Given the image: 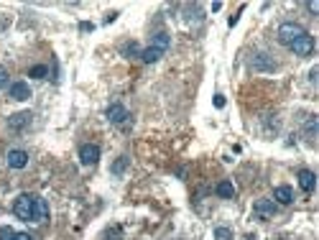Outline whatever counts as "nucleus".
Masks as SVG:
<instances>
[{
	"instance_id": "nucleus-23",
	"label": "nucleus",
	"mask_w": 319,
	"mask_h": 240,
	"mask_svg": "<svg viewBox=\"0 0 319 240\" xmlns=\"http://www.w3.org/2000/svg\"><path fill=\"white\" fill-rule=\"evenodd\" d=\"M13 240H33L28 233H13Z\"/></svg>"
},
{
	"instance_id": "nucleus-19",
	"label": "nucleus",
	"mask_w": 319,
	"mask_h": 240,
	"mask_svg": "<svg viewBox=\"0 0 319 240\" xmlns=\"http://www.w3.org/2000/svg\"><path fill=\"white\" fill-rule=\"evenodd\" d=\"M215 238H217V240H232V230H227V228H217V230H215Z\"/></svg>"
},
{
	"instance_id": "nucleus-18",
	"label": "nucleus",
	"mask_w": 319,
	"mask_h": 240,
	"mask_svg": "<svg viewBox=\"0 0 319 240\" xmlns=\"http://www.w3.org/2000/svg\"><path fill=\"white\" fill-rule=\"evenodd\" d=\"M123 54L125 56H141V49H138V43H125V46H123Z\"/></svg>"
},
{
	"instance_id": "nucleus-1",
	"label": "nucleus",
	"mask_w": 319,
	"mask_h": 240,
	"mask_svg": "<svg viewBox=\"0 0 319 240\" xmlns=\"http://www.w3.org/2000/svg\"><path fill=\"white\" fill-rule=\"evenodd\" d=\"M13 212L23 223H46L49 220V205L38 194H18L13 202Z\"/></svg>"
},
{
	"instance_id": "nucleus-14",
	"label": "nucleus",
	"mask_w": 319,
	"mask_h": 240,
	"mask_svg": "<svg viewBox=\"0 0 319 240\" xmlns=\"http://www.w3.org/2000/svg\"><path fill=\"white\" fill-rule=\"evenodd\" d=\"M215 192H217V197H222V200H232V197H235V187H232L230 179H222Z\"/></svg>"
},
{
	"instance_id": "nucleus-26",
	"label": "nucleus",
	"mask_w": 319,
	"mask_h": 240,
	"mask_svg": "<svg viewBox=\"0 0 319 240\" xmlns=\"http://www.w3.org/2000/svg\"><path fill=\"white\" fill-rule=\"evenodd\" d=\"M309 79H312V84H314V82H317V67H314V69H312V72H309Z\"/></svg>"
},
{
	"instance_id": "nucleus-15",
	"label": "nucleus",
	"mask_w": 319,
	"mask_h": 240,
	"mask_svg": "<svg viewBox=\"0 0 319 240\" xmlns=\"http://www.w3.org/2000/svg\"><path fill=\"white\" fill-rule=\"evenodd\" d=\"M168 43H171V36H168V33H163V31H159V33L154 36V43H151V46H156V49H161V51L166 54Z\"/></svg>"
},
{
	"instance_id": "nucleus-9",
	"label": "nucleus",
	"mask_w": 319,
	"mask_h": 240,
	"mask_svg": "<svg viewBox=\"0 0 319 240\" xmlns=\"http://www.w3.org/2000/svg\"><path fill=\"white\" fill-rule=\"evenodd\" d=\"M250 67L253 69H258V72H273L276 69V64L268 59V54H255L253 61H250Z\"/></svg>"
},
{
	"instance_id": "nucleus-21",
	"label": "nucleus",
	"mask_w": 319,
	"mask_h": 240,
	"mask_svg": "<svg viewBox=\"0 0 319 240\" xmlns=\"http://www.w3.org/2000/svg\"><path fill=\"white\" fill-rule=\"evenodd\" d=\"M120 235H123V230H120L118 225H115V228H110L108 233H105V238H108V240H118Z\"/></svg>"
},
{
	"instance_id": "nucleus-5",
	"label": "nucleus",
	"mask_w": 319,
	"mask_h": 240,
	"mask_svg": "<svg viewBox=\"0 0 319 240\" xmlns=\"http://www.w3.org/2000/svg\"><path fill=\"white\" fill-rule=\"evenodd\" d=\"M8 166L10 169H26L28 166V154H26V151H20V148L8 151Z\"/></svg>"
},
{
	"instance_id": "nucleus-13",
	"label": "nucleus",
	"mask_w": 319,
	"mask_h": 240,
	"mask_svg": "<svg viewBox=\"0 0 319 240\" xmlns=\"http://www.w3.org/2000/svg\"><path fill=\"white\" fill-rule=\"evenodd\" d=\"M161 56H163V51L156 49V46H148V49L141 51V61H143V64H156Z\"/></svg>"
},
{
	"instance_id": "nucleus-7",
	"label": "nucleus",
	"mask_w": 319,
	"mask_h": 240,
	"mask_svg": "<svg viewBox=\"0 0 319 240\" xmlns=\"http://www.w3.org/2000/svg\"><path fill=\"white\" fill-rule=\"evenodd\" d=\"M8 92H10V97H13V100L23 102V100H28V97H31V87H28L26 82H13V84L8 87Z\"/></svg>"
},
{
	"instance_id": "nucleus-22",
	"label": "nucleus",
	"mask_w": 319,
	"mask_h": 240,
	"mask_svg": "<svg viewBox=\"0 0 319 240\" xmlns=\"http://www.w3.org/2000/svg\"><path fill=\"white\" fill-rule=\"evenodd\" d=\"M0 240H13V230L10 228H0Z\"/></svg>"
},
{
	"instance_id": "nucleus-12",
	"label": "nucleus",
	"mask_w": 319,
	"mask_h": 240,
	"mask_svg": "<svg viewBox=\"0 0 319 240\" xmlns=\"http://www.w3.org/2000/svg\"><path fill=\"white\" fill-rule=\"evenodd\" d=\"M253 210H255V215H258V217H273L276 215V202L273 200H258Z\"/></svg>"
},
{
	"instance_id": "nucleus-3",
	"label": "nucleus",
	"mask_w": 319,
	"mask_h": 240,
	"mask_svg": "<svg viewBox=\"0 0 319 240\" xmlns=\"http://www.w3.org/2000/svg\"><path fill=\"white\" fill-rule=\"evenodd\" d=\"M304 33V28L299 26V23H281L279 26V41L284 43V46H289L291 41H296Z\"/></svg>"
},
{
	"instance_id": "nucleus-17",
	"label": "nucleus",
	"mask_w": 319,
	"mask_h": 240,
	"mask_svg": "<svg viewBox=\"0 0 319 240\" xmlns=\"http://www.w3.org/2000/svg\"><path fill=\"white\" fill-rule=\"evenodd\" d=\"M46 74H49V67H44V64H36V67L28 69V77H33V79H44Z\"/></svg>"
},
{
	"instance_id": "nucleus-11",
	"label": "nucleus",
	"mask_w": 319,
	"mask_h": 240,
	"mask_svg": "<svg viewBox=\"0 0 319 240\" xmlns=\"http://www.w3.org/2000/svg\"><path fill=\"white\" fill-rule=\"evenodd\" d=\"M31 113H15V115H10L8 118V128H13V130H23L26 125H31Z\"/></svg>"
},
{
	"instance_id": "nucleus-16",
	"label": "nucleus",
	"mask_w": 319,
	"mask_h": 240,
	"mask_svg": "<svg viewBox=\"0 0 319 240\" xmlns=\"http://www.w3.org/2000/svg\"><path fill=\"white\" fill-rule=\"evenodd\" d=\"M128 164H131V159H128V156H120V159H118V161H115V164L110 166V171L115 174V177H120V174H123V171L128 169Z\"/></svg>"
},
{
	"instance_id": "nucleus-25",
	"label": "nucleus",
	"mask_w": 319,
	"mask_h": 240,
	"mask_svg": "<svg viewBox=\"0 0 319 240\" xmlns=\"http://www.w3.org/2000/svg\"><path fill=\"white\" fill-rule=\"evenodd\" d=\"M307 8H309V13H319V3H314V0H312Z\"/></svg>"
},
{
	"instance_id": "nucleus-2",
	"label": "nucleus",
	"mask_w": 319,
	"mask_h": 240,
	"mask_svg": "<svg viewBox=\"0 0 319 240\" xmlns=\"http://www.w3.org/2000/svg\"><path fill=\"white\" fill-rule=\"evenodd\" d=\"M289 49H291L296 56H309V54L314 51V36L304 31L296 41H291V43H289Z\"/></svg>"
},
{
	"instance_id": "nucleus-10",
	"label": "nucleus",
	"mask_w": 319,
	"mask_h": 240,
	"mask_svg": "<svg viewBox=\"0 0 319 240\" xmlns=\"http://www.w3.org/2000/svg\"><path fill=\"white\" fill-rule=\"evenodd\" d=\"M299 187H302L307 194H312V192H314V187H317V177H314V171H309V169H302V171H299Z\"/></svg>"
},
{
	"instance_id": "nucleus-6",
	"label": "nucleus",
	"mask_w": 319,
	"mask_h": 240,
	"mask_svg": "<svg viewBox=\"0 0 319 240\" xmlns=\"http://www.w3.org/2000/svg\"><path fill=\"white\" fill-rule=\"evenodd\" d=\"M105 115H108V120H110V123H115V125H120V123H125L128 118H131V115H128V110H125V107H123L120 102L110 105V107H108V113H105Z\"/></svg>"
},
{
	"instance_id": "nucleus-4",
	"label": "nucleus",
	"mask_w": 319,
	"mask_h": 240,
	"mask_svg": "<svg viewBox=\"0 0 319 240\" xmlns=\"http://www.w3.org/2000/svg\"><path fill=\"white\" fill-rule=\"evenodd\" d=\"M79 161H82L84 166H95V164L100 161V146L84 143V146L79 148Z\"/></svg>"
},
{
	"instance_id": "nucleus-8",
	"label": "nucleus",
	"mask_w": 319,
	"mask_h": 240,
	"mask_svg": "<svg viewBox=\"0 0 319 240\" xmlns=\"http://www.w3.org/2000/svg\"><path fill=\"white\" fill-rule=\"evenodd\" d=\"M273 202H276V205H291V202H294V189L286 187V184L276 187V189H273Z\"/></svg>"
},
{
	"instance_id": "nucleus-24",
	"label": "nucleus",
	"mask_w": 319,
	"mask_h": 240,
	"mask_svg": "<svg viewBox=\"0 0 319 240\" xmlns=\"http://www.w3.org/2000/svg\"><path fill=\"white\" fill-rule=\"evenodd\" d=\"M215 107H225V95H215Z\"/></svg>"
},
{
	"instance_id": "nucleus-20",
	"label": "nucleus",
	"mask_w": 319,
	"mask_h": 240,
	"mask_svg": "<svg viewBox=\"0 0 319 240\" xmlns=\"http://www.w3.org/2000/svg\"><path fill=\"white\" fill-rule=\"evenodd\" d=\"M8 77H10V74H8V69H5V67H0V90L10 87V84H8Z\"/></svg>"
}]
</instances>
